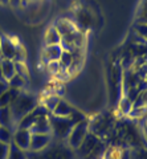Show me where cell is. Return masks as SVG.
I'll use <instances>...</instances> for the list:
<instances>
[{
    "instance_id": "cell-22",
    "label": "cell",
    "mask_w": 147,
    "mask_h": 159,
    "mask_svg": "<svg viewBox=\"0 0 147 159\" xmlns=\"http://www.w3.org/2000/svg\"><path fill=\"white\" fill-rule=\"evenodd\" d=\"M13 138V131L8 127L0 126V142L6 143V145H11Z\"/></svg>"
},
{
    "instance_id": "cell-1",
    "label": "cell",
    "mask_w": 147,
    "mask_h": 159,
    "mask_svg": "<svg viewBox=\"0 0 147 159\" xmlns=\"http://www.w3.org/2000/svg\"><path fill=\"white\" fill-rule=\"evenodd\" d=\"M55 27L61 36V47L64 51L73 52L76 49H84L86 36L77 28L74 21L68 19H58L55 23Z\"/></svg>"
},
{
    "instance_id": "cell-4",
    "label": "cell",
    "mask_w": 147,
    "mask_h": 159,
    "mask_svg": "<svg viewBox=\"0 0 147 159\" xmlns=\"http://www.w3.org/2000/svg\"><path fill=\"white\" fill-rule=\"evenodd\" d=\"M49 122H51V135L56 141H64L69 137L72 129L74 127L76 122L70 117H57L49 114Z\"/></svg>"
},
{
    "instance_id": "cell-14",
    "label": "cell",
    "mask_w": 147,
    "mask_h": 159,
    "mask_svg": "<svg viewBox=\"0 0 147 159\" xmlns=\"http://www.w3.org/2000/svg\"><path fill=\"white\" fill-rule=\"evenodd\" d=\"M0 69H2L3 77L8 82L15 74H16V68H15V62L12 60H6V58H0Z\"/></svg>"
},
{
    "instance_id": "cell-11",
    "label": "cell",
    "mask_w": 147,
    "mask_h": 159,
    "mask_svg": "<svg viewBox=\"0 0 147 159\" xmlns=\"http://www.w3.org/2000/svg\"><path fill=\"white\" fill-rule=\"evenodd\" d=\"M32 134H51V122H49V116L40 117L33 123V126L29 129Z\"/></svg>"
},
{
    "instance_id": "cell-20",
    "label": "cell",
    "mask_w": 147,
    "mask_h": 159,
    "mask_svg": "<svg viewBox=\"0 0 147 159\" xmlns=\"http://www.w3.org/2000/svg\"><path fill=\"white\" fill-rule=\"evenodd\" d=\"M28 84V81H25L21 76L19 74H15V76L8 81V86L12 89H17V90H24V88Z\"/></svg>"
},
{
    "instance_id": "cell-7",
    "label": "cell",
    "mask_w": 147,
    "mask_h": 159,
    "mask_svg": "<svg viewBox=\"0 0 147 159\" xmlns=\"http://www.w3.org/2000/svg\"><path fill=\"white\" fill-rule=\"evenodd\" d=\"M17 44L12 37L3 34L0 36V58H6V60H12L15 58L16 54V48Z\"/></svg>"
},
{
    "instance_id": "cell-23",
    "label": "cell",
    "mask_w": 147,
    "mask_h": 159,
    "mask_svg": "<svg viewBox=\"0 0 147 159\" xmlns=\"http://www.w3.org/2000/svg\"><path fill=\"white\" fill-rule=\"evenodd\" d=\"M15 68H16V74L21 76L24 80H25V81H28L29 72H28V68L25 65V62H15Z\"/></svg>"
},
{
    "instance_id": "cell-25",
    "label": "cell",
    "mask_w": 147,
    "mask_h": 159,
    "mask_svg": "<svg viewBox=\"0 0 147 159\" xmlns=\"http://www.w3.org/2000/svg\"><path fill=\"white\" fill-rule=\"evenodd\" d=\"M134 29H135L136 34L143 39V41H146V44H147V24H135Z\"/></svg>"
},
{
    "instance_id": "cell-3",
    "label": "cell",
    "mask_w": 147,
    "mask_h": 159,
    "mask_svg": "<svg viewBox=\"0 0 147 159\" xmlns=\"http://www.w3.org/2000/svg\"><path fill=\"white\" fill-rule=\"evenodd\" d=\"M74 152L69 146L49 145L47 148L38 151V152H27V159H73Z\"/></svg>"
},
{
    "instance_id": "cell-21",
    "label": "cell",
    "mask_w": 147,
    "mask_h": 159,
    "mask_svg": "<svg viewBox=\"0 0 147 159\" xmlns=\"http://www.w3.org/2000/svg\"><path fill=\"white\" fill-rule=\"evenodd\" d=\"M7 159H27V152L20 150L16 145L11 143V145H9V151H8Z\"/></svg>"
},
{
    "instance_id": "cell-32",
    "label": "cell",
    "mask_w": 147,
    "mask_h": 159,
    "mask_svg": "<svg viewBox=\"0 0 147 159\" xmlns=\"http://www.w3.org/2000/svg\"><path fill=\"white\" fill-rule=\"evenodd\" d=\"M9 0H0V4H8Z\"/></svg>"
},
{
    "instance_id": "cell-16",
    "label": "cell",
    "mask_w": 147,
    "mask_h": 159,
    "mask_svg": "<svg viewBox=\"0 0 147 159\" xmlns=\"http://www.w3.org/2000/svg\"><path fill=\"white\" fill-rule=\"evenodd\" d=\"M21 90H17V89H12V88H8L6 92L0 94V107H6L9 106L11 103L15 101L19 94H20Z\"/></svg>"
},
{
    "instance_id": "cell-17",
    "label": "cell",
    "mask_w": 147,
    "mask_h": 159,
    "mask_svg": "<svg viewBox=\"0 0 147 159\" xmlns=\"http://www.w3.org/2000/svg\"><path fill=\"white\" fill-rule=\"evenodd\" d=\"M135 24H147V0H142L136 9Z\"/></svg>"
},
{
    "instance_id": "cell-29",
    "label": "cell",
    "mask_w": 147,
    "mask_h": 159,
    "mask_svg": "<svg viewBox=\"0 0 147 159\" xmlns=\"http://www.w3.org/2000/svg\"><path fill=\"white\" fill-rule=\"evenodd\" d=\"M8 88H9V86H8V82H6V81H4V82H0V94L6 92Z\"/></svg>"
},
{
    "instance_id": "cell-28",
    "label": "cell",
    "mask_w": 147,
    "mask_h": 159,
    "mask_svg": "<svg viewBox=\"0 0 147 159\" xmlns=\"http://www.w3.org/2000/svg\"><path fill=\"white\" fill-rule=\"evenodd\" d=\"M119 159H131V151L130 150H122Z\"/></svg>"
},
{
    "instance_id": "cell-6",
    "label": "cell",
    "mask_w": 147,
    "mask_h": 159,
    "mask_svg": "<svg viewBox=\"0 0 147 159\" xmlns=\"http://www.w3.org/2000/svg\"><path fill=\"white\" fill-rule=\"evenodd\" d=\"M100 142L101 141L98 139V137L96 135V134H93V133L89 131V133H87V135L85 137V139L82 141L81 145L78 146L76 150H73V151H74V157L77 159H85L98 146V143H100Z\"/></svg>"
},
{
    "instance_id": "cell-5",
    "label": "cell",
    "mask_w": 147,
    "mask_h": 159,
    "mask_svg": "<svg viewBox=\"0 0 147 159\" xmlns=\"http://www.w3.org/2000/svg\"><path fill=\"white\" fill-rule=\"evenodd\" d=\"M89 122L84 119V121L78 122L74 125V127L72 129V131L69 134V137L66 138V142H68V146H69L72 150H76L82 143V141L85 139V137L87 135V133H89Z\"/></svg>"
},
{
    "instance_id": "cell-18",
    "label": "cell",
    "mask_w": 147,
    "mask_h": 159,
    "mask_svg": "<svg viewBox=\"0 0 147 159\" xmlns=\"http://www.w3.org/2000/svg\"><path fill=\"white\" fill-rule=\"evenodd\" d=\"M58 64H60L61 72H68V69H69L73 64V54L69 51H62L60 60H58Z\"/></svg>"
},
{
    "instance_id": "cell-9",
    "label": "cell",
    "mask_w": 147,
    "mask_h": 159,
    "mask_svg": "<svg viewBox=\"0 0 147 159\" xmlns=\"http://www.w3.org/2000/svg\"><path fill=\"white\" fill-rule=\"evenodd\" d=\"M53 138L51 134H32L31 145H29V152H38L47 148L52 143Z\"/></svg>"
},
{
    "instance_id": "cell-2",
    "label": "cell",
    "mask_w": 147,
    "mask_h": 159,
    "mask_svg": "<svg viewBox=\"0 0 147 159\" xmlns=\"http://www.w3.org/2000/svg\"><path fill=\"white\" fill-rule=\"evenodd\" d=\"M37 105H38V99L36 96H33V94L29 93V92L21 90L20 94L15 98V101L9 105L15 125L17 126V123L20 122V119L25 117L27 114L31 113Z\"/></svg>"
},
{
    "instance_id": "cell-27",
    "label": "cell",
    "mask_w": 147,
    "mask_h": 159,
    "mask_svg": "<svg viewBox=\"0 0 147 159\" xmlns=\"http://www.w3.org/2000/svg\"><path fill=\"white\" fill-rule=\"evenodd\" d=\"M8 151H9V145L0 142V159H7Z\"/></svg>"
},
{
    "instance_id": "cell-10",
    "label": "cell",
    "mask_w": 147,
    "mask_h": 159,
    "mask_svg": "<svg viewBox=\"0 0 147 159\" xmlns=\"http://www.w3.org/2000/svg\"><path fill=\"white\" fill-rule=\"evenodd\" d=\"M62 51L64 49L61 45H44L41 57L47 64L51 61H58Z\"/></svg>"
},
{
    "instance_id": "cell-24",
    "label": "cell",
    "mask_w": 147,
    "mask_h": 159,
    "mask_svg": "<svg viewBox=\"0 0 147 159\" xmlns=\"http://www.w3.org/2000/svg\"><path fill=\"white\" fill-rule=\"evenodd\" d=\"M25 60H27V52H25V49H24V47L21 45V44H17L16 54H15L13 61L15 62H25Z\"/></svg>"
},
{
    "instance_id": "cell-13",
    "label": "cell",
    "mask_w": 147,
    "mask_h": 159,
    "mask_svg": "<svg viewBox=\"0 0 147 159\" xmlns=\"http://www.w3.org/2000/svg\"><path fill=\"white\" fill-rule=\"evenodd\" d=\"M44 45H61V36L55 25H51L44 36Z\"/></svg>"
},
{
    "instance_id": "cell-30",
    "label": "cell",
    "mask_w": 147,
    "mask_h": 159,
    "mask_svg": "<svg viewBox=\"0 0 147 159\" xmlns=\"http://www.w3.org/2000/svg\"><path fill=\"white\" fill-rule=\"evenodd\" d=\"M8 4H11L12 7H19V6H21V0H9Z\"/></svg>"
},
{
    "instance_id": "cell-8",
    "label": "cell",
    "mask_w": 147,
    "mask_h": 159,
    "mask_svg": "<svg viewBox=\"0 0 147 159\" xmlns=\"http://www.w3.org/2000/svg\"><path fill=\"white\" fill-rule=\"evenodd\" d=\"M31 138H32V133L29 130H27V129H16L13 131L12 143L16 145L20 150L28 152L29 145H31Z\"/></svg>"
},
{
    "instance_id": "cell-15",
    "label": "cell",
    "mask_w": 147,
    "mask_h": 159,
    "mask_svg": "<svg viewBox=\"0 0 147 159\" xmlns=\"http://www.w3.org/2000/svg\"><path fill=\"white\" fill-rule=\"evenodd\" d=\"M74 111V107H73L69 102H66L65 99H60L57 103V106L55 107V110H53L51 114L53 116H57V117H70V114Z\"/></svg>"
},
{
    "instance_id": "cell-33",
    "label": "cell",
    "mask_w": 147,
    "mask_h": 159,
    "mask_svg": "<svg viewBox=\"0 0 147 159\" xmlns=\"http://www.w3.org/2000/svg\"><path fill=\"white\" fill-rule=\"evenodd\" d=\"M29 2H32V0H21V4H27Z\"/></svg>"
},
{
    "instance_id": "cell-26",
    "label": "cell",
    "mask_w": 147,
    "mask_h": 159,
    "mask_svg": "<svg viewBox=\"0 0 147 159\" xmlns=\"http://www.w3.org/2000/svg\"><path fill=\"white\" fill-rule=\"evenodd\" d=\"M47 66H48V70L51 72V74H53V76H57V74L61 72V68H60V64H58V61L48 62Z\"/></svg>"
},
{
    "instance_id": "cell-19",
    "label": "cell",
    "mask_w": 147,
    "mask_h": 159,
    "mask_svg": "<svg viewBox=\"0 0 147 159\" xmlns=\"http://www.w3.org/2000/svg\"><path fill=\"white\" fill-rule=\"evenodd\" d=\"M60 99H61V98L58 97L57 94H51V96H48V97H44L41 105L45 107L49 113H52L53 110H55V107L57 106V103H58V101H60Z\"/></svg>"
},
{
    "instance_id": "cell-12",
    "label": "cell",
    "mask_w": 147,
    "mask_h": 159,
    "mask_svg": "<svg viewBox=\"0 0 147 159\" xmlns=\"http://www.w3.org/2000/svg\"><path fill=\"white\" fill-rule=\"evenodd\" d=\"M0 126L8 127L12 131L16 130V125L12 118V113H11V107L6 106V107H0Z\"/></svg>"
},
{
    "instance_id": "cell-31",
    "label": "cell",
    "mask_w": 147,
    "mask_h": 159,
    "mask_svg": "<svg viewBox=\"0 0 147 159\" xmlns=\"http://www.w3.org/2000/svg\"><path fill=\"white\" fill-rule=\"evenodd\" d=\"M6 80H4V77H3V73H2V69H0V82H4ZM7 82V81H6Z\"/></svg>"
}]
</instances>
